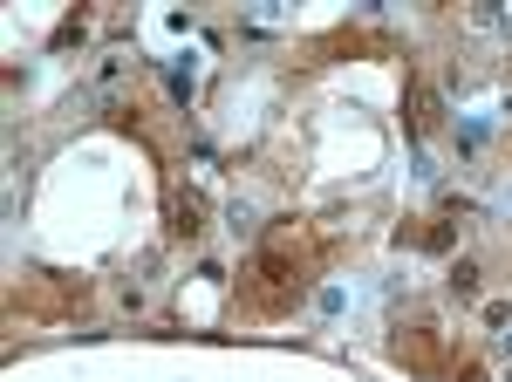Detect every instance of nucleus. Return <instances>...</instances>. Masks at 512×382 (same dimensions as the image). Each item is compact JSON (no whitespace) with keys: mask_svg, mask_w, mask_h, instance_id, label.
Listing matches in <instances>:
<instances>
[{"mask_svg":"<svg viewBox=\"0 0 512 382\" xmlns=\"http://www.w3.org/2000/svg\"><path fill=\"white\" fill-rule=\"evenodd\" d=\"M226 226H233V232H253V226H260V212H253L246 198H233V205H226Z\"/></svg>","mask_w":512,"mask_h":382,"instance_id":"obj_2","label":"nucleus"},{"mask_svg":"<svg viewBox=\"0 0 512 382\" xmlns=\"http://www.w3.org/2000/svg\"><path fill=\"white\" fill-rule=\"evenodd\" d=\"M451 287H458V294H478V267H472V260H458V273H451Z\"/></svg>","mask_w":512,"mask_h":382,"instance_id":"obj_3","label":"nucleus"},{"mask_svg":"<svg viewBox=\"0 0 512 382\" xmlns=\"http://www.w3.org/2000/svg\"><path fill=\"white\" fill-rule=\"evenodd\" d=\"M164 82H171V96H192L198 89V62L192 55H171V62H164Z\"/></svg>","mask_w":512,"mask_h":382,"instance_id":"obj_1","label":"nucleus"}]
</instances>
